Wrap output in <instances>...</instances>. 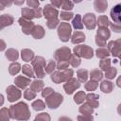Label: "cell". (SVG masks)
<instances>
[{
	"mask_svg": "<svg viewBox=\"0 0 121 121\" xmlns=\"http://www.w3.org/2000/svg\"><path fill=\"white\" fill-rule=\"evenodd\" d=\"M9 113L12 118L16 119H27L29 116L28 107L26 103L20 102L16 105H12L9 108Z\"/></svg>",
	"mask_w": 121,
	"mask_h": 121,
	"instance_id": "6da1fadb",
	"label": "cell"
},
{
	"mask_svg": "<svg viewBox=\"0 0 121 121\" xmlns=\"http://www.w3.org/2000/svg\"><path fill=\"white\" fill-rule=\"evenodd\" d=\"M45 98H46V99H45V103H46V105H47L50 109H56V108H58L59 105H60V104L62 102V100H63L62 95H61L60 94L55 93V92L51 93V94H50L48 96H46Z\"/></svg>",
	"mask_w": 121,
	"mask_h": 121,
	"instance_id": "7a4b0ae2",
	"label": "cell"
},
{
	"mask_svg": "<svg viewBox=\"0 0 121 121\" xmlns=\"http://www.w3.org/2000/svg\"><path fill=\"white\" fill-rule=\"evenodd\" d=\"M61 72H54L51 76V79L56 82V83H60L62 82L64 80H67L69 78H71L73 76V70L72 69H64V70H60Z\"/></svg>",
	"mask_w": 121,
	"mask_h": 121,
	"instance_id": "3957f363",
	"label": "cell"
},
{
	"mask_svg": "<svg viewBox=\"0 0 121 121\" xmlns=\"http://www.w3.org/2000/svg\"><path fill=\"white\" fill-rule=\"evenodd\" d=\"M32 64L34 67V73L37 75L38 78L44 77V67H45V60L43 57H37L32 60Z\"/></svg>",
	"mask_w": 121,
	"mask_h": 121,
	"instance_id": "277c9868",
	"label": "cell"
},
{
	"mask_svg": "<svg viewBox=\"0 0 121 121\" xmlns=\"http://www.w3.org/2000/svg\"><path fill=\"white\" fill-rule=\"evenodd\" d=\"M58 34L62 42H67L71 35V26L68 23H61L58 28Z\"/></svg>",
	"mask_w": 121,
	"mask_h": 121,
	"instance_id": "5b68a950",
	"label": "cell"
},
{
	"mask_svg": "<svg viewBox=\"0 0 121 121\" xmlns=\"http://www.w3.org/2000/svg\"><path fill=\"white\" fill-rule=\"evenodd\" d=\"M74 52L77 56H81L86 59L92 58L93 56V49L87 45H78L74 48Z\"/></svg>",
	"mask_w": 121,
	"mask_h": 121,
	"instance_id": "8992f818",
	"label": "cell"
},
{
	"mask_svg": "<svg viewBox=\"0 0 121 121\" xmlns=\"http://www.w3.org/2000/svg\"><path fill=\"white\" fill-rule=\"evenodd\" d=\"M79 86H80L79 82L76 78L71 77L66 80V83L63 85V88L67 94H72L76 89L79 88Z\"/></svg>",
	"mask_w": 121,
	"mask_h": 121,
	"instance_id": "52a82bcc",
	"label": "cell"
},
{
	"mask_svg": "<svg viewBox=\"0 0 121 121\" xmlns=\"http://www.w3.org/2000/svg\"><path fill=\"white\" fill-rule=\"evenodd\" d=\"M7 95H8V99L10 102H13L15 100H18L21 96V92L18 88H16L15 86H9L7 89Z\"/></svg>",
	"mask_w": 121,
	"mask_h": 121,
	"instance_id": "ba28073f",
	"label": "cell"
},
{
	"mask_svg": "<svg viewBox=\"0 0 121 121\" xmlns=\"http://www.w3.org/2000/svg\"><path fill=\"white\" fill-rule=\"evenodd\" d=\"M70 56V49L67 47H61L55 52V59L58 60H68Z\"/></svg>",
	"mask_w": 121,
	"mask_h": 121,
	"instance_id": "9c48e42d",
	"label": "cell"
},
{
	"mask_svg": "<svg viewBox=\"0 0 121 121\" xmlns=\"http://www.w3.org/2000/svg\"><path fill=\"white\" fill-rule=\"evenodd\" d=\"M43 13H44V17L47 20H49V19L57 18L58 10H57V9H55V7H53L51 5H46L43 9Z\"/></svg>",
	"mask_w": 121,
	"mask_h": 121,
	"instance_id": "30bf717a",
	"label": "cell"
},
{
	"mask_svg": "<svg viewBox=\"0 0 121 121\" xmlns=\"http://www.w3.org/2000/svg\"><path fill=\"white\" fill-rule=\"evenodd\" d=\"M84 25L86 26V27L88 29H93L95 28V14L93 13H87L84 15L83 17V21Z\"/></svg>",
	"mask_w": 121,
	"mask_h": 121,
	"instance_id": "8fae6325",
	"label": "cell"
},
{
	"mask_svg": "<svg viewBox=\"0 0 121 121\" xmlns=\"http://www.w3.org/2000/svg\"><path fill=\"white\" fill-rule=\"evenodd\" d=\"M19 23L22 26V29H23L24 33H26V34H30L31 33V30H32V28L34 26V24L31 21H29V20H27L26 18H24V19L21 18L19 20Z\"/></svg>",
	"mask_w": 121,
	"mask_h": 121,
	"instance_id": "7c38bea8",
	"label": "cell"
},
{
	"mask_svg": "<svg viewBox=\"0 0 121 121\" xmlns=\"http://www.w3.org/2000/svg\"><path fill=\"white\" fill-rule=\"evenodd\" d=\"M13 22V17L9 14H4L0 16V29L11 25Z\"/></svg>",
	"mask_w": 121,
	"mask_h": 121,
	"instance_id": "4fadbf2b",
	"label": "cell"
},
{
	"mask_svg": "<svg viewBox=\"0 0 121 121\" xmlns=\"http://www.w3.org/2000/svg\"><path fill=\"white\" fill-rule=\"evenodd\" d=\"M14 81H15V84H16L18 87L22 88V89L26 88V87L28 86V84L30 83V79L27 78H26V77H23V76L17 77Z\"/></svg>",
	"mask_w": 121,
	"mask_h": 121,
	"instance_id": "5bb4252c",
	"label": "cell"
},
{
	"mask_svg": "<svg viewBox=\"0 0 121 121\" xmlns=\"http://www.w3.org/2000/svg\"><path fill=\"white\" fill-rule=\"evenodd\" d=\"M31 34L35 39H41L44 35V30L41 26H34L31 30Z\"/></svg>",
	"mask_w": 121,
	"mask_h": 121,
	"instance_id": "9a60e30c",
	"label": "cell"
},
{
	"mask_svg": "<svg viewBox=\"0 0 121 121\" xmlns=\"http://www.w3.org/2000/svg\"><path fill=\"white\" fill-rule=\"evenodd\" d=\"M84 40H85V35L82 32H80V31L75 32L73 34V36H72V43H76V44L82 43Z\"/></svg>",
	"mask_w": 121,
	"mask_h": 121,
	"instance_id": "2e32d148",
	"label": "cell"
},
{
	"mask_svg": "<svg viewBox=\"0 0 121 121\" xmlns=\"http://www.w3.org/2000/svg\"><path fill=\"white\" fill-rule=\"evenodd\" d=\"M95 9L98 12H103L107 8V2L105 0H95Z\"/></svg>",
	"mask_w": 121,
	"mask_h": 121,
	"instance_id": "e0dca14e",
	"label": "cell"
},
{
	"mask_svg": "<svg viewBox=\"0 0 121 121\" xmlns=\"http://www.w3.org/2000/svg\"><path fill=\"white\" fill-rule=\"evenodd\" d=\"M22 15L24 18L29 20V19H32L34 18V9H29V8H23L22 9Z\"/></svg>",
	"mask_w": 121,
	"mask_h": 121,
	"instance_id": "ac0fdd59",
	"label": "cell"
},
{
	"mask_svg": "<svg viewBox=\"0 0 121 121\" xmlns=\"http://www.w3.org/2000/svg\"><path fill=\"white\" fill-rule=\"evenodd\" d=\"M34 57V54L31 50L29 49H24L22 50V59L25 60V61H30L32 60Z\"/></svg>",
	"mask_w": 121,
	"mask_h": 121,
	"instance_id": "d6986e66",
	"label": "cell"
},
{
	"mask_svg": "<svg viewBox=\"0 0 121 121\" xmlns=\"http://www.w3.org/2000/svg\"><path fill=\"white\" fill-rule=\"evenodd\" d=\"M43 87V82L42 80H34L30 85V89L35 93L41 91Z\"/></svg>",
	"mask_w": 121,
	"mask_h": 121,
	"instance_id": "ffe728a7",
	"label": "cell"
},
{
	"mask_svg": "<svg viewBox=\"0 0 121 121\" xmlns=\"http://www.w3.org/2000/svg\"><path fill=\"white\" fill-rule=\"evenodd\" d=\"M86 98H87V101H88V103H87V104L91 105V107L95 108V107L97 106V101H96V98H98V96H97L96 95L90 94V95H88L86 96Z\"/></svg>",
	"mask_w": 121,
	"mask_h": 121,
	"instance_id": "44dd1931",
	"label": "cell"
},
{
	"mask_svg": "<svg viewBox=\"0 0 121 121\" xmlns=\"http://www.w3.org/2000/svg\"><path fill=\"white\" fill-rule=\"evenodd\" d=\"M6 57L9 60H16L18 59V52H17V50L10 48L6 52Z\"/></svg>",
	"mask_w": 121,
	"mask_h": 121,
	"instance_id": "7402d4cb",
	"label": "cell"
},
{
	"mask_svg": "<svg viewBox=\"0 0 121 121\" xmlns=\"http://www.w3.org/2000/svg\"><path fill=\"white\" fill-rule=\"evenodd\" d=\"M73 26L76 28V29H81L83 28V24H82V21H81V16L79 14H77L75 19L73 20Z\"/></svg>",
	"mask_w": 121,
	"mask_h": 121,
	"instance_id": "603a6c76",
	"label": "cell"
},
{
	"mask_svg": "<svg viewBox=\"0 0 121 121\" xmlns=\"http://www.w3.org/2000/svg\"><path fill=\"white\" fill-rule=\"evenodd\" d=\"M77 75H78V78L79 79V81L84 82V81H86V79L88 78V71L85 69H79V70H78Z\"/></svg>",
	"mask_w": 121,
	"mask_h": 121,
	"instance_id": "cb8c5ba5",
	"label": "cell"
},
{
	"mask_svg": "<svg viewBox=\"0 0 121 121\" xmlns=\"http://www.w3.org/2000/svg\"><path fill=\"white\" fill-rule=\"evenodd\" d=\"M68 61H69V63L72 64L73 67H78L80 64V60L77 55H71Z\"/></svg>",
	"mask_w": 121,
	"mask_h": 121,
	"instance_id": "d4e9b609",
	"label": "cell"
},
{
	"mask_svg": "<svg viewBox=\"0 0 121 121\" xmlns=\"http://www.w3.org/2000/svg\"><path fill=\"white\" fill-rule=\"evenodd\" d=\"M119 5H117L116 7H114L112 9V11H111V15H112V18L113 19V20H115L116 21V23H118L119 22Z\"/></svg>",
	"mask_w": 121,
	"mask_h": 121,
	"instance_id": "484cf974",
	"label": "cell"
},
{
	"mask_svg": "<svg viewBox=\"0 0 121 121\" xmlns=\"http://www.w3.org/2000/svg\"><path fill=\"white\" fill-rule=\"evenodd\" d=\"M75 102L78 103V104H80L81 102H83V100L85 99V94L83 91H80V92H78L76 95H75Z\"/></svg>",
	"mask_w": 121,
	"mask_h": 121,
	"instance_id": "4316f807",
	"label": "cell"
},
{
	"mask_svg": "<svg viewBox=\"0 0 121 121\" xmlns=\"http://www.w3.org/2000/svg\"><path fill=\"white\" fill-rule=\"evenodd\" d=\"M32 108L36 111H41L45 108V104L42 100H36L32 103Z\"/></svg>",
	"mask_w": 121,
	"mask_h": 121,
	"instance_id": "83f0119b",
	"label": "cell"
},
{
	"mask_svg": "<svg viewBox=\"0 0 121 121\" xmlns=\"http://www.w3.org/2000/svg\"><path fill=\"white\" fill-rule=\"evenodd\" d=\"M9 73L11 75H15L20 71V64L18 62H13L9 65Z\"/></svg>",
	"mask_w": 121,
	"mask_h": 121,
	"instance_id": "f1b7e54d",
	"label": "cell"
},
{
	"mask_svg": "<svg viewBox=\"0 0 121 121\" xmlns=\"http://www.w3.org/2000/svg\"><path fill=\"white\" fill-rule=\"evenodd\" d=\"M23 73H24L26 76L29 77V78L34 77V71H33L32 68H31L29 65H27V64H26V65L23 66Z\"/></svg>",
	"mask_w": 121,
	"mask_h": 121,
	"instance_id": "f546056e",
	"label": "cell"
},
{
	"mask_svg": "<svg viewBox=\"0 0 121 121\" xmlns=\"http://www.w3.org/2000/svg\"><path fill=\"white\" fill-rule=\"evenodd\" d=\"M60 7L62 9H65V10H70L73 9V3L70 1V0H62L61 1V4H60Z\"/></svg>",
	"mask_w": 121,
	"mask_h": 121,
	"instance_id": "4dcf8cb0",
	"label": "cell"
},
{
	"mask_svg": "<svg viewBox=\"0 0 121 121\" xmlns=\"http://www.w3.org/2000/svg\"><path fill=\"white\" fill-rule=\"evenodd\" d=\"M79 112L84 114H89V113H92L93 110H92L91 106H89V104H84L79 108Z\"/></svg>",
	"mask_w": 121,
	"mask_h": 121,
	"instance_id": "1f68e13d",
	"label": "cell"
},
{
	"mask_svg": "<svg viewBox=\"0 0 121 121\" xmlns=\"http://www.w3.org/2000/svg\"><path fill=\"white\" fill-rule=\"evenodd\" d=\"M102 78V74L98 70H93L91 72V78L94 80H99Z\"/></svg>",
	"mask_w": 121,
	"mask_h": 121,
	"instance_id": "d6a6232c",
	"label": "cell"
},
{
	"mask_svg": "<svg viewBox=\"0 0 121 121\" xmlns=\"http://www.w3.org/2000/svg\"><path fill=\"white\" fill-rule=\"evenodd\" d=\"M55 67H56L55 61L52 60H50L49 62L47 63V65L44 67V68H45V72H46V73H51V72H53V70L55 69Z\"/></svg>",
	"mask_w": 121,
	"mask_h": 121,
	"instance_id": "836d02e7",
	"label": "cell"
},
{
	"mask_svg": "<svg viewBox=\"0 0 121 121\" xmlns=\"http://www.w3.org/2000/svg\"><path fill=\"white\" fill-rule=\"evenodd\" d=\"M68 65H69L68 60H59V62L57 64V68L59 70H64V69L68 68Z\"/></svg>",
	"mask_w": 121,
	"mask_h": 121,
	"instance_id": "e575fe53",
	"label": "cell"
},
{
	"mask_svg": "<svg viewBox=\"0 0 121 121\" xmlns=\"http://www.w3.org/2000/svg\"><path fill=\"white\" fill-rule=\"evenodd\" d=\"M24 96H25L26 99L31 100V99L35 98L36 94H35V92H33L32 90H26V92H25V94H24Z\"/></svg>",
	"mask_w": 121,
	"mask_h": 121,
	"instance_id": "d590c367",
	"label": "cell"
},
{
	"mask_svg": "<svg viewBox=\"0 0 121 121\" xmlns=\"http://www.w3.org/2000/svg\"><path fill=\"white\" fill-rule=\"evenodd\" d=\"M59 24V20L57 18H54V19H49L47 20V26L49 28H55Z\"/></svg>",
	"mask_w": 121,
	"mask_h": 121,
	"instance_id": "8d00e7d4",
	"label": "cell"
},
{
	"mask_svg": "<svg viewBox=\"0 0 121 121\" xmlns=\"http://www.w3.org/2000/svg\"><path fill=\"white\" fill-rule=\"evenodd\" d=\"M101 89L103 90V92H111V89H112V84L111 82L109 81H103L102 84H101Z\"/></svg>",
	"mask_w": 121,
	"mask_h": 121,
	"instance_id": "74e56055",
	"label": "cell"
},
{
	"mask_svg": "<svg viewBox=\"0 0 121 121\" xmlns=\"http://www.w3.org/2000/svg\"><path fill=\"white\" fill-rule=\"evenodd\" d=\"M96 86H97L96 82H94V81H89V82L85 83V89L86 90H89V91L95 90L96 88Z\"/></svg>",
	"mask_w": 121,
	"mask_h": 121,
	"instance_id": "f35d334b",
	"label": "cell"
},
{
	"mask_svg": "<svg viewBox=\"0 0 121 121\" xmlns=\"http://www.w3.org/2000/svg\"><path fill=\"white\" fill-rule=\"evenodd\" d=\"M73 15H74V14H73L72 12H68V11L65 12V11H63V12L60 13V18H61L62 20H66V21H67V20H70V19L73 17Z\"/></svg>",
	"mask_w": 121,
	"mask_h": 121,
	"instance_id": "ab89813d",
	"label": "cell"
},
{
	"mask_svg": "<svg viewBox=\"0 0 121 121\" xmlns=\"http://www.w3.org/2000/svg\"><path fill=\"white\" fill-rule=\"evenodd\" d=\"M28 6H30L31 8H38L39 7V1L38 0H27L26 1Z\"/></svg>",
	"mask_w": 121,
	"mask_h": 121,
	"instance_id": "60d3db41",
	"label": "cell"
},
{
	"mask_svg": "<svg viewBox=\"0 0 121 121\" xmlns=\"http://www.w3.org/2000/svg\"><path fill=\"white\" fill-rule=\"evenodd\" d=\"M105 23L107 24L108 23V20H107V17H105V16H100L99 18H98V24H99V26H105Z\"/></svg>",
	"mask_w": 121,
	"mask_h": 121,
	"instance_id": "b9f144b4",
	"label": "cell"
},
{
	"mask_svg": "<svg viewBox=\"0 0 121 121\" xmlns=\"http://www.w3.org/2000/svg\"><path fill=\"white\" fill-rule=\"evenodd\" d=\"M54 91H53V89H51V88H45L43 91V97H46V96H48L51 93H53Z\"/></svg>",
	"mask_w": 121,
	"mask_h": 121,
	"instance_id": "7bdbcfd3",
	"label": "cell"
},
{
	"mask_svg": "<svg viewBox=\"0 0 121 121\" xmlns=\"http://www.w3.org/2000/svg\"><path fill=\"white\" fill-rule=\"evenodd\" d=\"M40 118H43V119H49V116L46 114V113H42L41 115L37 116L36 119H40Z\"/></svg>",
	"mask_w": 121,
	"mask_h": 121,
	"instance_id": "ee69618b",
	"label": "cell"
},
{
	"mask_svg": "<svg viewBox=\"0 0 121 121\" xmlns=\"http://www.w3.org/2000/svg\"><path fill=\"white\" fill-rule=\"evenodd\" d=\"M5 48H6V43H5V42H4L3 40H0V51L4 50Z\"/></svg>",
	"mask_w": 121,
	"mask_h": 121,
	"instance_id": "f6af8a7d",
	"label": "cell"
},
{
	"mask_svg": "<svg viewBox=\"0 0 121 121\" xmlns=\"http://www.w3.org/2000/svg\"><path fill=\"white\" fill-rule=\"evenodd\" d=\"M24 1H25V0H14V3H15L16 5H18V6H20V5H22V4L24 3Z\"/></svg>",
	"mask_w": 121,
	"mask_h": 121,
	"instance_id": "bcb514c9",
	"label": "cell"
},
{
	"mask_svg": "<svg viewBox=\"0 0 121 121\" xmlns=\"http://www.w3.org/2000/svg\"><path fill=\"white\" fill-rule=\"evenodd\" d=\"M3 103H4V97H3L2 95H0V106H1Z\"/></svg>",
	"mask_w": 121,
	"mask_h": 121,
	"instance_id": "7dc6e473",
	"label": "cell"
},
{
	"mask_svg": "<svg viewBox=\"0 0 121 121\" xmlns=\"http://www.w3.org/2000/svg\"><path fill=\"white\" fill-rule=\"evenodd\" d=\"M81 0H74V2H76V3H79Z\"/></svg>",
	"mask_w": 121,
	"mask_h": 121,
	"instance_id": "c3c4849f",
	"label": "cell"
}]
</instances>
